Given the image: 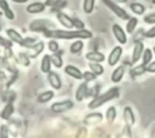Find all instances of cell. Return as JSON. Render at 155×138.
<instances>
[{
    "instance_id": "cell-1",
    "label": "cell",
    "mask_w": 155,
    "mask_h": 138,
    "mask_svg": "<svg viewBox=\"0 0 155 138\" xmlns=\"http://www.w3.org/2000/svg\"><path fill=\"white\" fill-rule=\"evenodd\" d=\"M44 36L57 40H86L91 39L93 34L88 29H47L44 31Z\"/></svg>"
},
{
    "instance_id": "cell-2",
    "label": "cell",
    "mask_w": 155,
    "mask_h": 138,
    "mask_svg": "<svg viewBox=\"0 0 155 138\" xmlns=\"http://www.w3.org/2000/svg\"><path fill=\"white\" fill-rule=\"evenodd\" d=\"M119 96H120V90H119V87H111V88H109L108 91H105V92H103V93L96 96V97L87 104V108H88L90 110H94V109H97V108L104 105L107 102H110V100L117 98Z\"/></svg>"
},
{
    "instance_id": "cell-3",
    "label": "cell",
    "mask_w": 155,
    "mask_h": 138,
    "mask_svg": "<svg viewBox=\"0 0 155 138\" xmlns=\"http://www.w3.org/2000/svg\"><path fill=\"white\" fill-rule=\"evenodd\" d=\"M74 108V102L71 99H63L58 102H53L50 105V110L54 114H63Z\"/></svg>"
},
{
    "instance_id": "cell-4",
    "label": "cell",
    "mask_w": 155,
    "mask_h": 138,
    "mask_svg": "<svg viewBox=\"0 0 155 138\" xmlns=\"http://www.w3.org/2000/svg\"><path fill=\"white\" fill-rule=\"evenodd\" d=\"M101 1H102V4H103L105 7H108V8H109L114 15H116L119 18L125 19V21H127V19L130 18V15H128L121 6L116 5L115 1H113V0H101Z\"/></svg>"
},
{
    "instance_id": "cell-5",
    "label": "cell",
    "mask_w": 155,
    "mask_h": 138,
    "mask_svg": "<svg viewBox=\"0 0 155 138\" xmlns=\"http://www.w3.org/2000/svg\"><path fill=\"white\" fill-rule=\"evenodd\" d=\"M122 53H124V50H122L121 45H117V46L113 47L111 51L109 52L108 57H107L108 65H109V67H115V65L119 63V61H120Z\"/></svg>"
},
{
    "instance_id": "cell-6",
    "label": "cell",
    "mask_w": 155,
    "mask_h": 138,
    "mask_svg": "<svg viewBox=\"0 0 155 138\" xmlns=\"http://www.w3.org/2000/svg\"><path fill=\"white\" fill-rule=\"evenodd\" d=\"M47 82H48V85L51 86V88H52L53 91L61 90L62 86H63L61 75H59L57 71H53V70H51V71L47 74Z\"/></svg>"
},
{
    "instance_id": "cell-7",
    "label": "cell",
    "mask_w": 155,
    "mask_h": 138,
    "mask_svg": "<svg viewBox=\"0 0 155 138\" xmlns=\"http://www.w3.org/2000/svg\"><path fill=\"white\" fill-rule=\"evenodd\" d=\"M111 33H113V35H114V38L116 39V41L120 44V45H124V44H126L127 42V34H126V31L121 28V25H119V24H113L111 25Z\"/></svg>"
},
{
    "instance_id": "cell-8",
    "label": "cell",
    "mask_w": 155,
    "mask_h": 138,
    "mask_svg": "<svg viewBox=\"0 0 155 138\" xmlns=\"http://www.w3.org/2000/svg\"><path fill=\"white\" fill-rule=\"evenodd\" d=\"M56 18L58 21V23L64 27L65 29H73L74 28V22H73V17L68 16L67 13L62 12V11H58L56 13Z\"/></svg>"
},
{
    "instance_id": "cell-9",
    "label": "cell",
    "mask_w": 155,
    "mask_h": 138,
    "mask_svg": "<svg viewBox=\"0 0 155 138\" xmlns=\"http://www.w3.org/2000/svg\"><path fill=\"white\" fill-rule=\"evenodd\" d=\"M122 117H124V121H125V125L127 127H132L134 123H136V116H134V113H133V109L131 107H125L124 108V111H122Z\"/></svg>"
},
{
    "instance_id": "cell-10",
    "label": "cell",
    "mask_w": 155,
    "mask_h": 138,
    "mask_svg": "<svg viewBox=\"0 0 155 138\" xmlns=\"http://www.w3.org/2000/svg\"><path fill=\"white\" fill-rule=\"evenodd\" d=\"M103 114L99 113V111H92L90 114H87L85 117H84V123L85 125H97V123H101L103 121Z\"/></svg>"
},
{
    "instance_id": "cell-11",
    "label": "cell",
    "mask_w": 155,
    "mask_h": 138,
    "mask_svg": "<svg viewBox=\"0 0 155 138\" xmlns=\"http://www.w3.org/2000/svg\"><path fill=\"white\" fill-rule=\"evenodd\" d=\"M46 8L45 4L42 1H34V2H30L29 5L25 6V11L29 13V15H38V13H41L44 12Z\"/></svg>"
},
{
    "instance_id": "cell-12",
    "label": "cell",
    "mask_w": 155,
    "mask_h": 138,
    "mask_svg": "<svg viewBox=\"0 0 155 138\" xmlns=\"http://www.w3.org/2000/svg\"><path fill=\"white\" fill-rule=\"evenodd\" d=\"M5 34H6V36H7V39L10 41H12V42H15L17 45H21V42L23 40V36L18 30H16L15 28H7L5 30Z\"/></svg>"
},
{
    "instance_id": "cell-13",
    "label": "cell",
    "mask_w": 155,
    "mask_h": 138,
    "mask_svg": "<svg viewBox=\"0 0 155 138\" xmlns=\"http://www.w3.org/2000/svg\"><path fill=\"white\" fill-rule=\"evenodd\" d=\"M64 73H65L68 76H70V77H73V79H75V80H82V71H81L78 67H75V65H73V64L65 65V67H64Z\"/></svg>"
},
{
    "instance_id": "cell-14",
    "label": "cell",
    "mask_w": 155,
    "mask_h": 138,
    "mask_svg": "<svg viewBox=\"0 0 155 138\" xmlns=\"http://www.w3.org/2000/svg\"><path fill=\"white\" fill-rule=\"evenodd\" d=\"M144 48H145V47H144V44H143V42H136V44H134L133 50H132V53H131L132 63H137L138 61H140Z\"/></svg>"
},
{
    "instance_id": "cell-15",
    "label": "cell",
    "mask_w": 155,
    "mask_h": 138,
    "mask_svg": "<svg viewBox=\"0 0 155 138\" xmlns=\"http://www.w3.org/2000/svg\"><path fill=\"white\" fill-rule=\"evenodd\" d=\"M87 96H88V86H87L86 82H82V84H80V85L78 86V88H76V91H75V100H76L78 103H80V102H82Z\"/></svg>"
},
{
    "instance_id": "cell-16",
    "label": "cell",
    "mask_w": 155,
    "mask_h": 138,
    "mask_svg": "<svg viewBox=\"0 0 155 138\" xmlns=\"http://www.w3.org/2000/svg\"><path fill=\"white\" fill-rule=\"evenodd\" d=\"M51 68H52V62H51V54H47L45 53L42 57H41V61H40V71L42 74H48L51 71Z\"/></svg>"
},
{
    "instance_id": "cell-17",
    "label": "cell",
    "mask_w": 155,
    "mask_h": 138,
    "mask_svg": "<svg viewBox=\"0 0 155 138\" xmlns=\"http://www.w3.org/2000/svg\"><path fill=\"white\" fill-rule=\"evenodd\" d=\"M54 98V91L51 88V90H46V91H42L38 94V103L40 104H46L48 102H51L52 99Z\"/></svg>"
},
{
    "instance_id": "cell-18",
    "label": "cell",
    "mask_w": 155,
    "mask_h": 138,
    "mask_svg": "<svg viewBox=\"0 0 155 138\" xmlns=\"http://www.w3.org/2000/svg\"><path fill=\"white\" fill-rule=\"evenodd\" d=\"M85 58L88 62H96V63H102V62L105 61L104 53H102L99 51H90L85 54Z\"/></svg>"
},
{
    "instance_id": "cell-19",
    "label": "cell",
    "mask_w": 155,
    "mask_h": 138,
    "mask_svg": "<svg viewBox=\"0 0 155 138\" xmlns=\"http://www.w3.org/2000/svg\"><path fill=\"white\" fill-rule=\"evenodd\" d=\"M124 76H125V67L124 65H119L113 70V73L110 75V80H111V82L117 84L124 79Z\"/></svg>"
},
{
    "instance_id": "cell-20",
    "label": "cell",
    "mask_w": 155,
    "mask_h": 138,
    "mask_svg": "<svg viewBox=\"0 0 155 138\" xmlns=\"http://www.w3.org/2000/svg\"><path fill=\"white\" fill-rule=\"evenodd\" d=\"M15 113V105L12 102H7L5 104V107L2 108V110L0 111V117L2 120H8Z\"/></svg>"
},
{
    "instance_id": "cell-21",
    "label": "cell",
    "mask_w": 155,
    "mask_h": 138,
    "mask_svg": "<svg viewBox=\"0 0 155 138\" xmlns=\"http://www.w3.org/2000/svg\"><path fill=\"white\" fill-rule=\"evenodd\" d=\"M0 10L4 12V15H5V17L7 19H10V21H13L15 19V13L11 10L7 0H0Z\"/></svg>"
},
{
    "instance_id": "cell-22",
    "label": "cell",
    "mask_w": 155,
    "mask_h": 138,
    "mask_svg": "<svg viewBox=\"0 0 155 138\" xmlns=\"http://www.w3.org/2000/svg\"><path fill=\"white\" fill-rule=\"evenodd\" d=\"M30 58H35V57H38L39 54H41L42 52H44V50H45V42L44 41H41V40H39L36 44H34L30 48Z\"/></svg>"
},
{
    "instance_id": "cell-23",
    "label": "cell",
    "mask_w": 155,
    "mask_h": 138,
    "mask_svg": "<svg viewBox=\"0 0 155 138\" xmlns=\"http://www.w3.org/2000/svg\"><path fill=\"white\" fill-rule=\"evenodd\" d=\"M82 50H84V41H82L81 39L74 40V41L70 44V46H69V52H70L71 54H79Z\"/></svg>"
},
{
    "instance_id": "cell-24",
    "label": "cell",
    "mask_w": 155,
    "mask_h": 138,
    "mask_svg": "<svg viewBox=\"0 0 155 138\" xmlns=\"http://www.w3.org/2000/svg\"><path fill=\"white\" fill-rule=\"evenodd\" d=\"M88 68H90V70H91L93 74H96L97 76H101V75L104 74V67H103L101 63L90 62V63H88Z\"/></svg>"
},
{
    "instance_id": "cell-25",
    "label": "cell",
    "mask_w": 155,
    "mask_h": 138,
    "mask_svg": "<svg viewBox=\"0 0 155 138\" xmlns=\"http://www.w3.org/2000/svg\"><path fill=\"white\" fill-rule=\"evenodd\" d=\"M96 0H84L82 1V11L86 15H91L94 11Z\"/></svg>"
},
{
    "instance_id": "cell-26",
    "label": "cell",
    "mask_w": 155,
    "mask_h": 138,
    "mask_svg": "<svg viewBox=\"0 0 155 138\" xmlns=\"http://www.w3.org/2000/svg\"><path fill=\"white\" fill-rule=\"evenodd\" d=\"M144 73H147V67L144 64H138L136 67H133L131 70H130V75L132 77H137V76H140L143 75Z\"/></svg>"
},
{
    "instance_id": "cell-27",
    "label": "cell",
    "mask_w": 155,
    "mask_h": 138,
    "mask_svg": "<svg viewBox=\"0 0 155 138\" xmlns=\"http://www.w3.org/2000/svg\"><path fill=\"white\" fill-rule=\"evenodd\" d=\"M128 6L134 15H143L145 12V6L140 2H131Z\"/></svg>"
},
{
    "instance_id": "cell-28",
    "label": "cell",
    "mask_w": 155,
    "mask_h": 138,
    "mask_svg": "<svg viewBox=\"0 0 155 138\" xmlns=\"http://www.w3.org/2000/svg\"><path fill=\"white\" fill-rule=\"evenodd\" d=\"M137 24H138V18L137 17H130L127 19V23H126V33L127 34H132L134 31Z\"/></svg>"
},
{
    "instance_id": "cell-29",
    "label": "cell",
    "mask_w": 155,
    "mask_h": 138,
    "mask_svg": "<svg viewBox=\"0 0 155 138\" xmlns=\"http://www.w3.org/2000/svg\"><path fill=\"white\" fill-rule=\"evenodd\" d=\"M116 115H117V113H116V108H115L114 105L109 107V108L107 109V111H105V119H107V121H108L109 123H113V122L115 121Z\"/></svg>"
},
{
    "instance_id": "cell-30",
    "label": "cell",
    "mask_w": 155,
    "mask_h": 138,
    "mask_svg": "<svg viewBox=\"0 0 155 138\" xmlns=\"http://www.w3.org/2000/svg\"><path fill=\"white\" fill-rule=\"evenodd\" d=\"M153 50H150V48H144V51H143V54H142V64H144L145 67L151 62V59H153Z\"/></svg>"
},
{
    "instance_id": "cell-31",
    "label": "cell",
    "mask_w": 155,
    "mask_h": 138,
    "mask_svg": "<svg viewBox=\"0 0 155 138\" xmlns=\"http://www.w3.org/2000/svg\"><path fill=\"white\" fill-rule=\"evenodd\" d=\"M39 40H38V38H34V36H27V38H23V40H22V42H21V45L19 46H22V47H25V48H30L34 44H36Z\"/></svg>"
},
{
    "instance_id": "cell-32",
    "label": "cell",
    "mask_w": 155,
    "mask_h": 138,
    "mask_svg": "<svg viewBox=\"0 0 155 138\" xmlns=\"http://www.w3.org/2000/svg\"><path fill=\"white\" fill-rule=\"evenodd\" d=\"M51 62H52V67L54 68H62L63 67V58L61 54H57V53H52L51 54Z\"/></svg>"
},
{
    "instance_id": "cell-33",
    "label": "cell",
    "mask_w": 155,
    "mask_h": 138,
    "mask_svg": "<svg viewBox=\"0 0 155 138\" xmlns=\"http://www.w3.org/2000/svg\"><path fill=\"white\" fill-rule=\"evenodd\" d=\"M47 48L51 53H57L58 50H59V44H58V40L57 39H50L48 42H47Z\"/></svg>"
},
{
    "instance_id": "cell-34",
    "label": "cell",
    "mask_w": 155,
    "mask_h": 138,
    "mask_svg": "<svg viewBox=\"0 0 155 138\" xmlns=\"http://www.w3.org/2000/svg\"><path fill=\"white\" fill-rule=\"evenodd\" d=\"M18 61L24 67H29L30 65V56L28 53H25V52H19L18 53Z\"/></svg>"
},
{
    "instance_id": "cell-35",
    "label": "cell",
    "mask_w": 155,
    "mask_h": 138,
    "mask_svg": "<svg viewBox=\"0 0 155 138\" xmlns=\"http://www.w3.org/2000/svg\"><path fill=\"white\" fill-rule=\"evenodd\" d=\"M96 77H97V75H96V74H93L91 70L82 71V80H84V82H86V84L94 81V80H96Z\"/></svg>"
},
{
    "instance_id": "cell-36",
    "label": "cell",
    "mask_w": 155,
    "mask_h": 138,
    "mask_svg": "<svg viewBox=\"0 0 155 138\" xmlns=\"http://www.w3.org/2000/svg\"><path fill=\"white\" fill-rule=\"evenodd\" d=\"M0 138H10V128L7 125H0Z\"/></svg>"
},
{
    "instance_id": "cell-37",
    "label": "cell",
    "mask_w": 155,
    "mask_h": 138,
    "mask_svg": "<svg viewBox=\"0 0 155 138\" xmlns=\"http://www.w3.org/2000/svg\"><path fill=\"white\" fill-rule=\"evenodd\" d=\"M144 22L148 24H155V13H149L144 16Z\"/></svg>"
},
{
    "instance_id": "cell-38",
    "label": "cell",
    "mask_w": 155,
    "mask_h": 138,
    "mask_svg": "<svg viewBox=\"0 0 155 138\" xmlns=\"http://www.w3.org/2000/svg\"><path fill=\"white\" fill-rule=\"evenodd\" d=\"M73 22H74V28L75 29H85V24L82 21L78 19V18H73Z\"/></svg>"
},
{
    "instance_id": "cell-39",
    "label": "cell",
    "mask_w": 155,
    "mask_h": 138,
    "mask_svg": "<svg viewBox=\"0 0 155 138\" xmlns=\"http://www.w3.org/2000/svg\"><path fill=\"white\" fill-rule=\"evenodd\" d=\"M144 36L148 38V39H154V38H155V25L151 27L150 29H148V30L144 33Z\"/></svg>"
},
{
    "instance_id": "cell-40",
    "label": "cell",
    "mask_w": 155,
    "mask_h": 138,
    "mask_svg": "<svg viewBox=\"0 0 155 138\" xmlns=\"http://www.w3.org/2000/svg\"><path fill=\"white\" fill-rule=\"evenodd\" d=\"M11 42H12V41H10L8 39H5V38L0 36V46L8 48V47H11V46H12V44H11Z\"/></svg>"
},
{
    "instance_id": "cell-41",
    "label": "cell",
    "mask_w": 155,
    "mask_h": 138,
    "mask_svg": "<svg viewBox=\"0 0 155 138\" xmlns=\"http://www.w3.org/2000/svg\"><path fill=\"white\" fill-rule=\"evenodd\" d=\"M61 1H62V0H45L44 4H45L46 7H54V6H57Z\"/></svg>"
},
{
    "instance_id": "cell-42",
    "label": "cell",
    "mask_w": 155,
    "mask_h": 138,
    "mask_svg": "<svg viewBox=\"0 0 155 138\" xmlns=\"http://www.w3.org/2000/svg\"><path fill=\"white\" fill-rule=\"evenodd\" d=\"M147 71L148 73H155V61L154 62H150L147 65Z\"/></svg>"
},
{
    "instance_id": "cell-43",
    "label": "cell",
    "mask_w": 155,
    "mask_h": 138,
    "mask_svg": "<svg viewBox=\"0 0 155 138\" xmlns=\"http://www.w3.org/2000/svg\"><path fill=\"white\" fill-rule=\"evenodd\" d=\"M10 1H12L15 4H27L29 0H10Z\"/></svg>"
},
{
    "instance_id": "cell-44",
    "label": "cell",
    "mask_w": 155,
    "mask_h": 138,
    "mask_svg": "<svg viewBox=\"0 0 155 138\" xmlns=\"http://www.w3.org/2000/svg\"><path fill=\"white\" fill-rule=\"evenodd\" d=\"M113 1H115L116 4H125V2H127L128 0H113Z\"/></svg>"
},
{
    "instance_id": "cell-45",
    "label": "cell",
    "mask_w": 155,
    "mask_h": 138,
    "mask_svg": "<svg viewBox=\"0 0 155 138\" xmlns=\"http://www.w3.org/2000/svg\"><path fill=\"white\" fill-rule=\"evenodd\" d=\"M151 138H155V131H153V133H151Z\"/></svg>"
},
{
    "instance_id": "cell-46",
    "label": "cell",
    "mask_w": 155,
    "mask_h": 138,
    "mask_svg": "<svg viewBox=\"0 0 155 138\" xmlns=\"http://www.w3.org/2000/svg\"><path fill=\"white\" fill-rule=\"evenodd\" d=\"M153 53H154V54H155V47H154V48H153Z\"/></svg>"
}]
</instances>
